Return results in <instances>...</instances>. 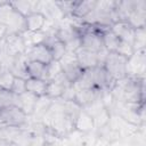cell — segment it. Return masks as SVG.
Returning <instances> with one entry per match:
<instances>
[{
  "instance_id": "cell-15",
  "label": "cell",
  "mask_w": 146,
  "mask_h": 146,
  "mask_svg": "<svg viewBox=\"0 0 146 146\" xmlns=\"http://www.w3.org/2000/svg\"><path fill=\"white\" fill-rule=\"evenodd\" d=\"M36 99H38V97H35L29 92H24L22 95H17L16 106L19 107L29 117H31V115L33 114V111H34Z\"/></svg>"
},
{
  "instance_id": "cell-22",
  "label": "cell",
  "mask_w": 146,
  "mask_h": 146,
  "mask_svg": "<svg viewBox=\"0 0 146 146\" xmlns=\"http://www.w3.org/2000/svg\"><path fill=\"white\" fill-rule=\"evenodd\" d=\"M33 3H34V1H29V0L10 1V5L14 8V10H16L18 14H21L24 17H26L29 14L33 13Z\"/></svg>"
},
{
  "instance_id": "cell-18",
  "label": "cell",
  "mask_w": 146,
  "mask_h": 146,
  "mask_svg": "<svg viewBox=\"0 0 146 146\" xmlns=\"http://www.w3.org/2000/svg\"><path fill=\"white\" fill-rule=\"evenodd\" d=\"M26 73L29 78L33 79H41L46 81L47 78V65L34 62V60H27L26 64Z\"/></svg>"
},
{
  "instance_id": "cell-14",
  "label": "cell",
  "mask_w": 146,
  "mask_h": 146,
  "mask_svg": "<svg viewBox=\"0 0 146 146\" xmlns=\"http://www.w3.org/2000/svg\"><path fill=\"white\" fill-rule=\"evenodd\" d=\"M46 22L47 19L41 13L38 11L31 13L25 17V31H30V32L42 31Z\"/></svg>"
},
{
  "instance_id": "cell-24",
  "label": "cell",
  "mask_w": 146,
  "mask_h": 146,
  "mask_svg": "<svg viewBox=\"0 0 146 146\" xmlns=\"http://www.w3.org/2000/svg\"><path fill=\"white\" fill-rule=\"evenodd\" d=\"M17 95L13 94L10 90H0V110L16 106Z\"/></svg>"
},
{
  "instance_id": "cell-12",
  "label": "cell",
  "mask_w": 146,
  "mask_h": 146,
  "mask_svg": "<svg viewBox=\"0 0 146 146\" xmlns=\"http://www.w3.org/2000/svg\"><path fill=\"white\" fill-rule=\"evenodd\" d=\"M75 57H76V60L82 70H90V68H95L98 66L96 52H91V51L86 50L80 47L75 51Z\"/></svg>"
},
{
  "instance_id": "cell-17",
  "label": "cell",
  "mask_w": 146,
  "mask_h": 146,
  "mask_svg": "<svg viewBox=\"0 0 146 146\" xmlns=\"http://www.w3.org/2000/svg\"><path fill=\"white\" fill-rule=\"evenodd\" d=\"M97 5L96 0H86V1H74L72 16L76 18H83L90 14Z\"/></svg>"
},
{
  "instance_id": "cell-27",
  "label": "cell",
  "mask_w": 146,
  "mask_h": 146,
  "mask_svg": "<svg viewBox=\"0 0 146 146\" xmlns=\"http://www.w3.org/2000/svg\"><path fill=\"white\" fill-rule=\"evenodd\" d=\"M13 94L15 95H22L24 92H26V88H25V79H22V78H16L15 76V80H14V83H13V87H11V90H10Z\"/></svg>"
},
{
  "instance_id": "cell-3",
  "label": "cell",
  "mask_w": 146,
  "mask_h": 146,
  "mask_svg": "<svg viewBox=\"0 0 146 146\" xmlns=\"http://www.w3.org/2000/svg\"><path fill=\"white\" fill-rule=\"evenodd\" d=\"M59 64H60V67H62L64 76L66 78V80L71 84H74L79 80V78L82 75V73L84 71L79 65V63L76 60V57H75V52L66 51L64 57L59 60Z\"/></svg>"
},
{
  "instance_id": "cell-1",
  "label": "cell",
  "mask_w": 146,
  "mask_h": 146,
  "mask_svg": "<svg viewBox=\"0 0 146 146\" xmlns=\"http://www.w3.org/2000/svg\"><path fill=\"white\" fill-rule=\"evenodd\" d=\"M0 23L7 27L8 34H22L25 31V17L14 10L10 1H0Z\"/></svg>"
},
{
  "instance_id": "cell-23",
  "label": "cell",
  "mask_w": 146,
  "mask_h": 146,
  "mask_svg": "<svg viewBox=\"0 0 146 146\" xmlns=\"http://www.w3.org/2000/svg\"><path fill=\"white\" fill-rule=\"evenodd\" d=\"M145 44H146V32H145V27L136 29L135 30V35H133V42H132L133 50L135 51L145 50Z\"/></svg>"
},
{
  "instance_id": "cell-7",
  "label": "cell",
  "mask_w": 146,
  "mask_h": 146,
  "mask_svg": "<svg viewBox=\"0 0 146 146\" xmlns=\"http://www.w3.org/2000/svg\"><path fill=\"white\" fill-rule=\"evenodd\" d=\"M25 54H26L27 60L39 62V63H42L44 65H48L54 60L51 52H50V49L43 43L31 47L30 49L26 50Z\"/></svg>"
},
{
  "instance_id": "cell-10",
  "label": "cell",
  "mask_w": 146,
  "mask_h": 146,
  "mask_svg": "<svg viewBox=\"0 0 146 146\" xmlns=\"http://www.w3.org/2000/svg\"><path fill=\"white\" fill-rule=\"evenodd\" d=\"M99 96H100V89H98V88L78 89V90H75L74 102L81 108H84L86 106L90 105L94 100H96Z\"/></svg>"
},
{
  "instance_id": "cell-11",
  "label": "cell",
  "mask_w": 146,
  "mask_h": 146,
  "mask_svg": "<svg viewBox=\"0 0 146 146\" xmlns=\"http://www.w3.org/2000/svg\"><path fill=\"white\" fill-rule=\"evenodd\" d=\"M111 31L120 38L122 41H127L132 44L133 42V35H135V29L130 26V24L127 21H119L112 24Z\"/></svg>"
},
{
  "instance_id": "cell-13",
  "label": "cell",
  "mask_w": 146,
  "mask_h": 146,
  "mask_svg": "<svg viewBox=\"0 0 146 146\" xmlns=\"http://www.w3.org/2000/svg\"><path fill=\"white\" fill-rule=\"evenodd\" d=\"M74 128L75 131L81 133H90L95 131L94 119L83 110L79 112L76 117L74 119Z\"/></svg>"
},
{
  "instance_id": "cell-2",
  "label": "cell",
  "mask_w": 146,
  "mask_h": 146,
  "mask_svg": "<svg viewBox=\"0 0 146 146\" xmlns=\"http://www.w3.org/2000/svg\"><path fill=\"white\" fill-rule=\"evenodd\" d=\"M125 65H127V58L114 51V52H108L103 67L114 81H120L127 76Z\"/></svg>"
},
{
  "instance_id": "cell-20",
  "label": "cell",
  "mask_w": 146,
  "mask_h": 146,
  "mask_svg": "<svg viewBox=\"0 0 146 146\" xmlns=\"http://www.w3.org/2000/svg\"><path fill=\"white\" fill-rule=\"evenodd\" d=\"M102 39H103V46L104 48L108 51V52H114L120 43V38L116 36L112 31L111 29L103 32L102 33Z\"/></svg>"
},
{
  "instance_id": "cell-6",
  "label": "cell",
  "mask_w": 146,
  "mask_h": 146,
  "mask_svg": "<svg viewBox=\"0 0 146 146\" xmlns=\"http://www.w3.org/2000/svg\"><path fill=\"white\" fill-rule=\"evenodd\" d=\"M80 47L97 54L100 49L104 48L102 33L95 26H91L86 33H83L80 36Z\"/></svg>"
},
{
  "instance_id": "cell-9",
  "label": "cell",
  "mask_w": 146,
  "mask_h": 146,
  "mask_svg": "<svg viewBox=\"0 0 146 146\" xmlns=\"http://www.w3.org/2000/svg\"><path fill=\"white\" fill-rule=\"evenodd\" d=\"M127 22L135 30L145 27L146 25V1L145 0H137L136 8L130 13Z\"/></svg>"
},
{
  "instance_id": "cell-16",
  "label": "cell",
  "mask_w": 146,
  "mask_h": 146,
  "mask_svg": "<svg viewBox=\"0 0 146 146\" xmlns=\"http://www.w3.org/2000/svg\"><path fill=\"white\" fill-rule=\"evenodd\" d=\"M47 84L48 82L41 79H33V78H27L25 80V88L26 92L35 96V97H42L46 96L47 91Z\"/></svg>"
},
{
  "instance_id": "cell-5",
  "label": "cell",
  "mask_w": 146,
  "mask_h": 146,
  "mask_svg": "<svg viewBox=\"0 0 146 146\" xmlns=\"http://www.w3.org/2000/svg\"><path fill=\"white\" fill-rule=\"evenodd\" d=\"M145 64H146L145 50L135 51L127 59V65H125L127 76L145 79Z\"/></svg>"
},
{
  "instance_id": "cell-21",
  "label": "cell",
  "mask_w": 146,
  "mask_h": 146,
  "mask_svg": "<svg viewBox=\"0 0 146 146\" xmlns=\"http://www.w3.org/2000/svg\"><path fill=\"white\" fill-rule=\"evenodd\" d=\"M15 75L7 67L0 68V90H11Z\"/></svg>"
},
{
  "instance_id": "cell-28",
  "label": "cell",
  "mask_w": 146,
  "mask_h": 146,
  "mask_svg": "<svg viewBox=\"0 0 146 146\" xmlns=\"http://www.w3.org/2000/svg\"><path fill=\"white\" fill-rule=\"evenodd\" d=\"M7 34H8L7 27H6L3 24L0 23V40H3V39L7 36Z\"/></svg>"
},
{
  "instance_id": "cell-19",
  "label": "cell",
  "mask_w": 146,
  "mask_h": 146,
  "mask_svg": "<svg viewBox=\"0 0 146 146\" xmlns=\"http://www.w3.org/2000/svg\"><path fill=\"white\" fill-rule=\"evenodd\" d=\"M52 103V99L48 98L47 96H42V97H38L35 106H34V111L33 114L31 116L34 117V121H41L43 119V116L47 114V112L50 108V105Z\"/></svg>"
},
{
  "instance_id": "cell-4",
  "label": "cell",
  "mask_w": 146,
  "mask_h": 146,
  "mask_svg": "<svg viewBox=\"0 0 146 146\" xmlns=\"http://www.w3.org/2000/svg\"><path fill=\"white\" fill-rule=\"evenodd\" d=\"M0 119L5 125L17 127L23 129L29 123V116L17 106H10L0 110Z\"/></svg>"
},
{
  "instance_id": "cell-25",
  "label": "cell",
  "mask_w": 146,
  "mask_h": 146,
  "mask_svg": "<svg viewBox=\"0 0 146 146\" xmlns=\"http://www.w3.org/2000/svg\"><path fill=\"white\" fill-rule=\"evenodd\" d=\"M62 73H63V71H62V67H60L59 62L52 60L50 64L47 65V78H46V81H47V82L54 81V80L57 79Z\"/></svg>"
},
{
  "instance_id": "cell-29",
  "label": "cell",
  "mask_w": 146,
  "mask_h": 146,
  "mask_svg": "<svg viewBox=\"0 0 146 146\" xmlns=\"http://www.w3.org/2000/svg\"><path fill=\"white\" fill-rule=\"evenodd\" d=\"M2 67V64H1V60H0V68Z\"/></svg>"
},
{
  "instance_id": "cell-8",
  "label": "cell",
  "mask_w": 146,
  "mask_h": 146,
  "mask_svg": "<svg viewBox=\"0 0 146 146\" xmlns=\"http://www.w3.org/2000/svg\"><path fill=\"white\" fill-rule=\"evenodd\" d=\"M5 48L6 52L11 57L26 52V47L22 34H7L5 38Z\"/></svg>"
},
{
  "instance_id": "cell-26",
  "label": "cell",
  "mask_w": 146,
  "mask_h": 146,
  "mask_svg": "<svg viewBox=\"0 0 146 146\" xmlns=\"http://www.w3.org/2000/svg\"><path fill=\"white\" fill-rule=\"evenodd\" d=\"M115 52H117L119 55H121V56H123V57H125L128 59L135 52V50H133V47H132L131 43L121 40L119 46H117V48H116V50H115Z\"/></svg>"
}]
</instances>
